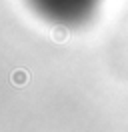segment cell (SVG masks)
I'll return each instance as SVG.
<instances>
[{
	"instance_id": "cell-1",
	"label": "cell",
	"mask_w": 128,
	"mask_h": 132,
	"mask_svg": "<svg viewBox=\"0 0 128 132\" xmlns=\"http://www.w3.org/2000/svg\"><path fill=\"white\" fill-rule=\"evenodd\" d=\"M26 80H28V74H26L24 70H16V72H12V82H14L16 86H24Z\"/></svg>"
},
{
	"instance_id": "cell-2",
	"label": "cell",
	"mask_w": 128,
	"mask_h": 132,
	"mask_svg": "<svg viewBox=\"0 0 128 132\" xmlns=\"http://www.w3.org/2000/svg\"><path fill=\"white\" fill-rule=\"evenodd\" d=\"M66 36H68V32H66L64 26H56V28H52V38H54L56 42H64V40H66Z\"/></svg>"
}]
</instances>
